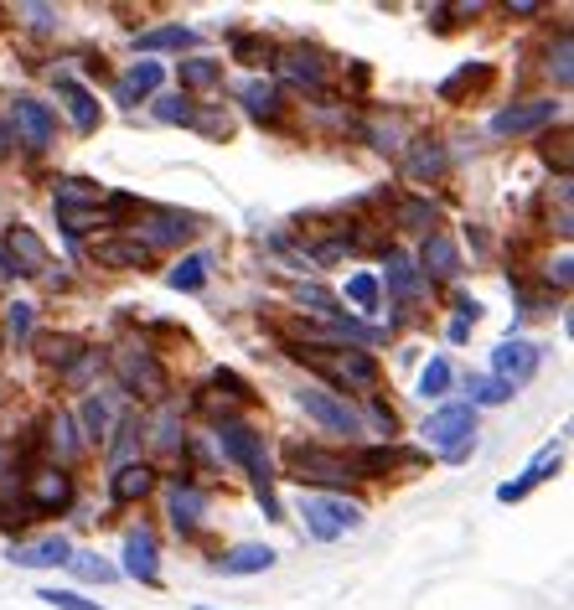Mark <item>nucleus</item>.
<instances>
[{
    "instance_id": "1",
    "label": "nucleus",
    "mask_w": 574,
    "mask_h": 610,
    "mask_svg": "<svg viewBox=\"0 0 574 610\" xmlns=\"http://www.w3.org/2000/svg\"><path fill=\"white\" fill-rule=\"evenodd\" d=\"M471 430H476V409L471 404H450V409H435L425 419V440L445 450V461H466L471 455Z\"/></svg>"
},
{
    "instance_id": "2",
    "label": "nucleus",
    "mask_w": 574,
    "mask_h": 610,
    "mask_svg": "<svg viewBox=\"0 0 574 610\" xmlns=\"http://www.w3.org/2000/svg\"><path fill=\"white\" fill-rule=\"evenodd\" d=\"M285 466H290L295 481H321V486H342L347 476H357V466L347 461V455H331V450H316V445H290Z\"/></svg>"
},
{
    "instance_id": "3",
    "label": "nucleus",
    "mask_w": 574,
    "mask_h": 610,
    "mask_svg": "<svg viewBox=\"0 0 574 610\" xmlns=\"http://www.w3.org/2000/svg\"><path fill=\"white\" fill-rule=\"evenodd\" d=\"M114 373H119V383H125L130 393H140V399H161L166 393V368L150 357V347H119L114 352Z\"/></svg>"
},
{
    "instance_id": "4",
    "label": "nucleus",
    "mask_w": 574,
    "mask_h": 610,
    "mask_svg": "<svg viewBox=\"0 0 574 610\" xmlns=\"http://www.w3.org/2000/svg\"><path fill=\"white\" fill-rule=\"evenodd\" d=\"M357 523H362V507H357V502H342V497H306V528H311V538L331 543L337 533H347V528H357Z\"/></svg>"
},
{
    "instance_id": "5",
    "label": "nucleus",
    "mask_w": 574,
    "mask_h": 610,
    "mask_svg": "<svg viewBox=\"0 0 574 610\" xmlns=\"http://www.w3.org/2000/svg\"><path fill=\"white\" fill-rule=\"evenodd\" d=\"M311 368L331 373L337 383H352V388H373L378 383V362L357 347H337V352H311Z\"/></svg>"
},
{
    "instance_id": "6",
    "label": "nucleus",
    "mask_w": 574,
    "mask_h": 610,
    "mask_svg": "<svg viewBox=\"0 0 574 610\" xmlns=\"http://www.w3.org/2000/svg\"><path fill=\"white\" fill-rule=\"evenodd\" d=\"M295 404L306 409V414L321 424V430H337V435H357V430H362V414L347 409L342 399H331L326 388H300V393H295Z\"/></svg>"
},
{
    "instance_id": "7",
    "label": "nucleus",
    "mask_w": 574,
    "mask_h": 610,
    "mask_svg": "<svg viewBox=\"0 0 574 610\" xmlns=\"http://www.w3.org/2000/svg\"><path fill=\"white\" fill-rule=\"evenodd\" d=\"M554 114H559V104H554V99L507 104V109H497V114H492V135H497V140H507V135H528V130H543V125H549Z\"/></svg>"
},
{
    "instance_id": "8",
    "label": "nucleus",
    "mask_w": 574,
    "mask_h": 610,
    "mask_svg": "<svg viewBox=\"0 0 574 610\" xmlns=\"http://www.w3.org/2000/svg\"><path fill=\"white\" fill-rule=\"evenodd\" d=\"M538 362H543V352L533 347V342H518V337H507L497 352H492V368H497V378L518 393V383H528L533 373H538Z\"/></svg>"
},
{
    "instance_id": "9",
    "label": "nucleus",
    "mask_w": 574,
    "mask_h": 610,
    "mask_svg": "<svg viewBox=\"0 0 574 610\" xmlns=\"http://www.w3.org/2000/svg\"><path fill=\"white\" fill-rule=\"evenodd\" d=\"M11 125L21 130V140L26 145H52V135H57V119H52V109L42 104V99H26V94H16L11 99Z\"/></svg>"
},
{
    "instance_id": "10",
    "label": "nucleus",
    "mask_w": 574,
    "mask_h": 610,
    "mask_svg": "<svg viewBox=\"0 0 574 610\" xmlns=\"http://www.w3.org/2000/svg\"><path fill=\"white\" fill-rule=\"evenodd\" d=\"M125 574L140 585H156L161 579V554H156V533L150 528H130L125 533Z\"/></svg>"
},
{
    "instance_id": "11",
    "label": "nucleus",
    "mask_w": 574,
    "mask_h": 610,
    "mask_svg": "<svg viewBox=\"0 0 574 610\" xmlns=\"http://www.w3.org/2000/svg\"><path fill=\"white\" fill-rule=\"evenodd\" d=\"M559 461H564V440H554V445H543L538 455H533V466L518 476V481H507V486H497V497L502 502H523L528 492H533V486L538 481H549L554 471H559Z\"/></svg>"
},
{
    "instance_id": "12",
    "label": "nucleus",
    "mask_w": 574,
    "mask_h": 610,
    "mask_svg": "<svg viewBox=\"0 0 574 610\" xmlns=\"http://www.w3.org/2000/svg\"><path fill=\"white\" fill-rule=\"evenodd\" d=\"M6 254H11V274H42L47 269V243L26 228V223H16L11 233H6Z\"/></svg>"
},
{
    "instance_id": "13",
    "label": "nucleus",
    "mask_w": 574,
    "mask_h": 610,
    "mask_svg": "<svg viewBox=\"0 0 574 610\" xmlns=\"http://www.w3.org/2000/svg\"><path fill=\"white\" fill-rule=\"evenodd\" d=\"M197 233V218L192 212H156V218L145 223V249H171V243H187Z\"/></svg>"
},
{
    "instance_id": "14",
    "label": "nucleus",
    "mask_w": 574,
    "mask_h": 610,
    "mask_svg": "<svg viewBox=\"0 0 574 610\" xmlns=\"http://www.w3.org/2000/svg\"><path fill=\"white\" fill-rule=\"evenodd\" d=\"M94 259L109 264V269H145L150 264V249L140 238H99L94 243Z\"/></svg>"
},
{
    "instance_id": "15",
    "label": "nucleus",
    "mask_w": 574,
    "mask_h": 610,
    "mask_svg": "<svg viewBox=\"0 0 574 610\" xmlns=\"http://www.w3.org/2000/svg\"><path fill=\"white\" fill-rule=\"evenodd\" d=\"M202 507H207V492H197L192 481L176 476V486H171V523H176L181 533H192V528L202 523Z\"/></svg>"
},
{
    "instance_id": "16",
    "label": "nucleus",
    "mask_w": 574,
    "mask_h": 610,
    "mask_svg": "<svg viewBox=\"0 0 574 610\" xmlns=\"http://www.w3.org/2000/svg\"><path fill=\"white\" fill-rule=\"evenodd\" d=\"M280 73H285L290 83H300V88H326V68H321V57H316V52H306V47L280 52Z\"/></svg>"
},
{
    "instance_id": "17",
    "label": "nucleus",
    "mask_w": 574,
    "mask_h": 610,
    "mask_svg": "<svg viewBox=\"0 0 574 610\" xmlns=\"http://www.w3.org/2000/svg\"><path fill=\"white\" fill-rule=\"evenodd\" d=\"M156 88H161V63H150V57H145V63H135L125 78H119L114 99H119V104H140V99L156 94Z\"/></svg>"
},
{
    "instance_id": "18",
    "label": "nucleus",
    "mask_w": 574,
    "mask_h": 610,
    "mask_svg": "<svg viewBox=\"0 0 574 610\" xmlns=\"http://www.w3.org/2000/svg\"><path fill=\"white\" fill-rule=\"evenodd\" d=\"M68 497H73L68 471H37V481H32V512H57V507H68Z\"/></svg>"
},
{
    "instance_id": "19",
    "label": "nucleus",
    "mask_w": 574,
    "mask_h": 610,
    "mask_svg": "<svg viewBox=\"0 0 574 610\" xmlns=\"http://www.w3.org/2000/svg\"><path fill=\"white\" fill-rule=\"evenodd\" d=\"M68 538H42V543H26V548H11V564L21 569H52V564H68Z\"/></svg>"
},
{
    "instance_id": "20",
    "label": "nucleus",
    "mask_w": 574,
    "mask_h": 610,
    "mask_svg": "<svg viewBox=\"0 0 574 610\" xmlns=\"http://www.w3.org/2000/svg\"><path fill=\"white\" fill-rule=\"evenodd\" d=\"M150 486H156V471H150L145 461H119V471H114V502H140Z\"/></svg>"
},
{
    "instance_id": "21",
    "label": "nucleus",
    "mask_w": 574,
    "mask_h": 610,
    "mask_svg": "<svg viewBox=\"0 0 574 610\" xmlns=\"http://www.w3.org/2000/svg\"><path fill=\"white\" fill-rule=\"evenodd\" d=\"M238 99H244V114H254V119H280V83L249 78L244 88H238Z\"/></svg>"
},
{
    "instance_id": "22",
    "label": "nucleus",
    "mask_w": 574,
    "mask_h": 610,
    "mask_svg": "<svg viewBox=\"0 0 574 610\" xmlns=\"http://www.w3.org/2000/svg\"><path fill=\"white\" fill-rule=\"evenodd\" d=\"M57 94L68 99V109H73V125L88 135V130H99V99L88 94L83 83H73V78H57Z\"/></svg>"
},
{
    "instance_id": "23",
    "label": "nucleus",
    "mask_w": 574,
    "mask_h": 610,
    "mask_svg": "<svg viewBox=\"0 0 574 610\" xmlns=\"http://www.w3.org/2000/svg\"><path fill=\"white\" fill-rule=\"evenodd\" d=\"M388 290H394L399 300L425 295V274H419V264H414L409 254H394V249H388Z\"/></svg>"
},
{
    "instance_id": "24",
    "label": "nucleus",
    "mask_w": 574,
    "mask_h": 610,
    "mask_svg": "<svg viewBox=\"0 0 574 610\" xmlns=\"http://www.w3.org/2000/svg\"><path fill=\"white\" fill-rule=\"evenodd\" d=\"M218 569L223 574H264V569H275V548L269 543H244V548H233V554H223Z\"/></svg>"
},
{
    "instance_id": "25",
    "label": "nucleus",
    "mask_w": 574,
    "mask_h": 610,
    "mask_svg": "<svg viewBox=\"0 0 574 610\" xmlns=\"http://www.w3.org/2000/svg\"><path fill=\"white\" fill-rule=\"evenodd\" d=\"M419 259H425V269L440 274V280H450V274L461 269V254H456V243H450L445 233H430L425 238V254H419Z\"/></svg>"
},
{
    "instance_id": "26",
    "label": "nucleus",
    "mask_w": 574,
    "mask_h": 610,
    "mask_svg": "<svg viewBox=\"0 0 574 610\" xmlns=\"http://www.w3.org/2000/svg\"><path fill=\"white\" fill-rule=\"evenodd\" d=\"M192 42H197L192 26H156V32H140L135 37L140 52H176V47H192Z\"/></svg>"
},
{
    "instance_id": "27",
    "label": "nucleus",
    "mask_w": 574,
    "mask_h": 610,
    "mask_svg": "<svg viewBox=\"0 0 574 610\" xmlns=\"http://www.w3.org/2000/svg\"><path fill=\"white\" fill-rule=\"evenodd\" d=\"M83 202H104V187H94V181H88V176H68L63 181V187H57V212H78Z\"/></svg>"
},
{
    "instance_id": "28",
    "label": "nucleus",
    "mask_w": 574,
    "mask_h": 610,
    "mask_svg": "<svg viewBox=\"0 0 574 610\" xmlns=\"http://www.w3.org/2000/svg\"><path fill=\"white\" fill-rule=\"evenodd\" d=\"M176 78H181V88H213L223 78V63L218 57H181Z\"/></svg>"
},
{
    "instance_id": "29",
    "label": "nucleus",
    "mask_w": 574,
    "mask_h": 610,
    "mask_svg": "<svg viewBox=\"0 0 574 610\" xmlns=\"http://www.w3.org/2000/svg\"><path fill=\"white\" fill-rule=\"evenodd\" d=\"M440 171H445V145L440 140H419V150L409 156L404 176L409 181H425V176H440Z\"/></svg>"
},
{
    "instance_id": "30",
    "label": "nucleus",
    "mask_w": 574,
    "mask_h": 610,
    "mask_svg": "<svg viewBox=\"0 0 574 610\" xmlns=\"http://www.w3.org/2000/svg\"><path fill=\"white\" fill-rule=\"evenodd\" d=\"M166 280H171V290H202V280H207V259H202V254H187V259H181V264L166 274Z\"/></svg>"
},
{
    "instance_id": "31",
    "label": "nucleus",
    "mask_w": 574,
    "mask_h": 610,
    "mask_svg": "<svg viewBox=\"0 0 574 610\" xmlns=\"http://www.w3.org/2000/svg\"><path fill=\"white\" fill-rule=\"evenodd\" d=\"M295 300L306 305V311H321V316H331V321H342V305H337V295H331V290H321V285H300V290H295Z\"/></svg>"
},
{
    "instance_id": "32",
    "label": "nucleus",
    "mask_w": 574,
    "mask_h": 610,
    "mask_svg": "<svg viewBox=\"0 0 574 610\" xmlns=\"http://www.w3.org/2000/svg\"><path fill=\"white\" fill-rule=\"evenodd\" d=\"M419 393H425V399H440V393H450V362H445V357H430V368L419 373Z\"/></svg>"
},
{
    "instance_id": "33",
    "label": "nucleus",
    "mask_w": 574,
    "mask_h": 610,
    "mask_svg": "<svg viewBox=\"0 0 574 610\" xmlns=\"http://www.w3.org/2000/svg\"><path fill=\"white\" fill-rule=\"evenodd\" d=\"M109 419H114V404H109V399H88V404H83L88 440H104V435H109Z\"/></svg>"
},
{
    "instance_id": "34",
    "label": "nucleus",
    "mask_w": 574,
    "mask_h": 610,
    "mask_svg": "<svg viewBox=\"0 0 574 610\" xmlns=\"http://www.w3.org/2000/svg\"><path fill=\"white\" fill-rule=\"evenodd\" d=\"M399 223H404V228H430V223H435V202L404 197V202H399Z\"/></svg>"
},
{
    "instance_id": "35",
    "label": "nucleus",
    "mask_w": 574,
    "mask_h": 610,
    "mask_svg": "<svg viewBox=\"0 0 574 610\" xmlns=\"http://www.w3.org/2000/svg\"><path fill=\"white\" fill-rule=\"evenodd\" d=\"M512 399V388L502 378H471V409L476 404H507Z\"/></svg>"
},
{
    "instance_id": "36",
    "label": "nucleus",
    "mask_w": 574,
    "mask_h": 610,
    "mask_svg": "<svg viewBox=\"0 0 574 610\" xmlns=\"http://www.w3.org/2000/svg\"><path fill=\"white\" fill-rule=\"evenodd\" d=\"M42 595V605H52V610H104L99 600H83L78 590H37Z\"/></svg>"
},
{
    "instance_id": "37",
    "label": "nucleus",
    "mask_w": 574,
    "mask_h": 610,
    "mask_svg": "<svg viewBox=\"0 0 574 610\" xmlns=\"http://www.w3.org/2000/svg\"><path fill=\"white\" fill-rule=\"evenodd\" d=\"M78 352H83V347H78L73 337H47V342H42V357H47V362H57V368H73Z\"/></svg>"
},
{
    "instance_id": "38",
    "label": "nucleus",
    "mask_w": 574,
    "mask_h": 610,
    "mask_svg": "<svg viewBox=\"0 0 574 610\" xmlns=\"http://www.w3.org/2000/svg\"><path fill=\"white\" fill-rule=\"evenodd\" d=\"M16 471H21V466H16V455H11V450H0V512L16 502V481H21Z\"/></svg>"
},
{
    "instance_id": "39",
    "label": "nucleus",
    "mask_w": 574,
    "mask_h": 610,
    "mask_svg": "<svg viewBox=\"0 0 574 610\" xmlns=\"http://www.w3.org/2000/svg\"><path fill=\"white\" fill-rule=\"evenodd\" d=\"M347 295H352L357 311H373V300H378V280H373V274H352V280H347Z\"/></svg>"
},
{
    "instance_id": "40",
    "label": "nucleus",
    "mask_w": 574,
    "mask_h": 610,
    "mask_svg": "<svg viewBox=\"0 0 574 610\" xmlns=\"http://www.w3.org/2000/svg\"><path fill=\"white\" fill-rule=\"evenodd\" d=\"M233 57H244V63H264V57H269V42L238 32V37H233Z\"/></svg>"
},
{
    "instance_id": "41",
    "label": "nucleus",
    "mask_w": 574,
    "mask_h": 610,
    "mask_svg": "<svg viewBox=\"0 0 574 610\" xmlns=\"http://www.w3.org/2000/svg\"><path fill=\"white\" fill-rule=\"evenodd\" d=\"M6 331H11V342H26V331H32V305L26 300H16L6 311Z\"/></svg>"
},
{
    "instance_id": "42",
    "label": "nucleus",
    "mask_w": 574,
    "mask_h": 610,
    "mask_svg": "<svg viewBox=\"0 0 574 610\" xmlns=\"http://www.w3.org/2000/svg\"><path fill=\"white\" fill-rule=\"evenodd\" d=\"M68 564H73L83 579H99V585H104V579H114V569H109L104 559H94V554H68Z\"/></svg>"
},
{
    "instance_id": "43",
    "label": "nucleus",
    "mask_w": 574,
    "mask_h": 610,
    "mask_svg": "<svg viewBox=\"0 0 574 610\" xmlns=\"http://www.w3.org/2000/svg\"><path fill=\"white\" fill-rule=\"evenodd\" d=\"M156 119H166V125H192V104L187 99H156Z\"/></svg>"
},
{
    "instance_id": "44",
    "label": "nucleus",
    "mask_w": 574,
    "mask_h": 610,
    "mask_svg": "<svg viewBox=\"0 0 574 610\" xmlns=\"http://www.w3.org/2000/svg\"><path fill=\"white\" fill-rule=\"evenodd\" d=\"M543 161H559V171L569 176V130H559V135H549V140H543Z\"/></svg>"
},
{
    "instance_id": "45",
    "label": "nucleus",
    "mask_w": 574,
    "mask_h": 610,
    "mask_svg": "<svg viewBox=\"0 0 574 610\" xmlns=\"http://www.w3.org/2000/svg\"><path fill=\"white\" fill-rule=\"evenodd\" d=\"M52 445L63 450V455L78 450V435H73V419H68V414H57V419H52Z\"/></svg>"
},
{
    "instance_id": "46",
    "label": "nucleus",
    "mask_w": 574,
    "mask_h": 610,
    "mask_svg": "<svg viewBox=\"0 0 574 610\" xmlns=\"http://www.w3.org/2000/svg\"><path fill=\"white\" fill-rule=\"evenodd\" d=\"M368 135H373L378 150H399V145H404V140H399V125H373Z\"/></svg>"
},
{
    "instance_id": "47",
    "label": "nucleus",
    "mask_w": 574,
    "mask_h": 610,
    "mask_svg": "<svg viewBox=\"0 0 574 610\" xmlns=\"http://www.w3.org/2000/svg\"><path fill=\"white\" fill-rule=\"evenodd\" d=\"M342 254H347V243H342V238H337V243H321V249H316V259H321V264L342 259Z\"/></svg>"
},
{
    "instance_id": "48",
    "label": "nucleus",
    "mask_w": 574,
    "mask_h": 610,
    "mask_svg": "<svg viewBox=\"0 0 574 610\" xmlns=\"http://www.w3.org/2000/svg\"><path fill=\"white\" fill-rule=\"evenodd\" d=\"M549 280H554V285H569V254H564V259H554V269H549Z\"/></svg>"
},
{
    "instance_id": "49",
    "label": "nucleus",
    "mask_w": 574,
    "mask_h": 610,
    "mask_svg": "<svg viewBox=\"0 0 574 610\" xmlns=\"http://www.w3.org/2000/svg\"><path fill=\"white\" fill-rule=\"evenodd\" d=\"M456 311H461V321H476V316H481V305H476V300H466V295H461V300H456Z\"/></svg>"
},
{
    "instance_id": "50",
    "label": "nucleus",
    "mask_w": 574,
    "mask_h": 610,
    "mask_svg": "<svg viewBox=\"0 0 574 610\" xmlns=\"http://www.w3.org/2000/svg\"><path fill=\"white\" fill-rule=\"evenodd\" d=\"M6 150H11V135H6V130H0V156H6Z\"/></svg>"
}]
</instances>
